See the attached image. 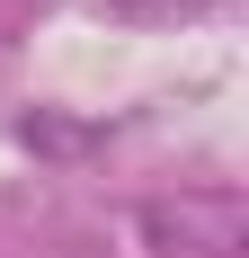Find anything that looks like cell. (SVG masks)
<instances>
[{"label":"cell","instance_id":"6da1fadb","mask_svg":"<svg viewBox=\"0 0 249 258\" xmlns=\"http://www.w3.org/2000/svg\"><path fill=\"white\" fill-rule=\"evenodd\" d=\"M116 18H134V27H160V18H196L205 0H107Z\"/></svg>","mask_w":249,"mask_h":258}]
</instances>
